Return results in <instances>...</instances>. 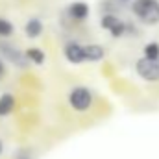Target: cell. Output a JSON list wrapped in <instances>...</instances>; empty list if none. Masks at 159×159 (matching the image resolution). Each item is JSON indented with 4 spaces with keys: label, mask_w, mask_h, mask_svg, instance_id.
I'll use <instances>...</instances> for the list:
<instances>
[{
    "label": "cell",
    "mask_w": 159,
    "mask_h": 159,
    "mask_svg": "<svg viewBox=\"0 0 159 159\" xmlns=\"http://www.w3.org/2000/svg\"><path fill=\"white\" fill-rule=\"evenodd\" d=\"M133 13L144 24H159V0H135Z\"/></svg>",
    "instance_id": "cell-1"
},
{
    "label": "cell",
    "mask_w": 159,
    "mask_h": 159,
    "mask_svg": "<svg viewBox=\"0 0 159 159\" xmlns=\"http://www.w3.org/2000/svg\"><path fill=\"white\" fill-rule=\"evenodd\" d=\"M137 72L148 81H157L159 80V57H143L137 61Z\"/></svg>",
    "instance_id": "cell-2"
},
{
    "label": "cell",
    "mask_w": 159,
    "mask_h": 159,
    "mask_svg": "<svg viewBox=\"0 0 159 159\" xmlns=\"http://www.w3.org/2000/svg\"><path fill=\"white\" fill-rule=\"evenodd\" d=\"M69 102H70V106H72L76 111H85V109L91 106L93 96H91V93H89L85 87H76V89L70 93Z\"/></svg>",
    "instance_id": "cell-3"
},
{
    "label": "cell",
    "mask_w": 159,
    "mask_h": 159,
    "mask_svg": "<svg viewBox=\"0 0 159 159\" xmlns=\"http://www.w3.org/2000/svg\"><path fill=\"white\" fill-rule=\"evenodd\" d=\"M102 28L107 30L113 37H120L126 32V24L120 20L117 15H113V13H106L102 17Z\"/></svg>",
    "instance_id": "cell-4"
},
{
    "label": "cell",
    "mask_w": 159,
    "mask_h": 159,
    "mask_svg": "<svg viewBox=\"0 0 159 159\" xmlns=\"http://www.w3.org/2000/svg\"><path fill=\"white\" fill-rule=\"evenodd\" d=\"M65 56L70 63H83L85 59V46H81L78 43H69L65 46Z\"/></svg>",
    "instance_id": "cell-5"
},
{
    "label": "cell",
    "mask_w": 159,
    "mask_h": 159,
    "mask_svg": "<svg viewBox=\"0 0 159 159\" xmlns=\"http://www.w3.org/2000/svg\"><path fill=\"white\" fill-rule=\"evenodd\" d=\"M69 15L74 20H85L89 17V6H87V2H72L69 6Z\"/></svg>",
    "instance_id": "cell-6"
},
{
    "label": "cell",
    "mask_w": 159,
    "mask_h": 159,
    "mask_svg": "<svg viewBox=\"0 0 159 159\" xmlns=\"http://www.w3.org/2000/svg\"><path fill=\"white\" fill-rule=\"evenodd\" d=\"M24 32H26V35L28 37H32V39H35V37H39L41 34H43V22H41L39 19H30L28 22H26V26H24Z\"/></svg>",
    "instance_id": "cell-7"
},
{
    "label": "cell",
    "mask_w": 159,
    "mask_h": 159,
    "mask_svg": "<svg viewBox=\"0 0 159 159\" xmlns=\"http://www.w3.org/2000/svg\"><path fill=\"white\" fill-rule=\"evenodd\" d=\"M104 57V48L100 44H87L85 46V59L87 61H100Z\"/></svg>",
    "instance_id": "cell-8"
},
{
    "label": "cell",
    "mask_w": 159,
    "mask_h": 159,
    "mask_svg": "<svg viewBox=\"0 0 159 159\" xmlns=\"http://www.w3.org/2000/svg\"><path fill=\"white\" fill-rule=\"evenodd\" d=\"M13 106H15V98L11 94H4L0 98V117H6L7 113H11Z\"/></svg>",
    "instance_id": "cell-9"
},
{
    "label": "cell",
    "mask_w": 159,
    "mask_h": 159,
    "mask_svg": "<svg viewBox=\"0 0 159 159\" xmlns=\"http://www.w3.org/2000/svg\"><path fill=\"white\" fill-rule=\"evenodd\" d=\"M26 57H28L30 61H34V63L41 65V63L44 61V52L39 50V48H28V50H26Z\"/></svg>",
    "instance_id": "cell-10"
},
{
    "label": "cell",
    "mask_w": 159,
    "mask_h": 159,
    "mask_svg": "<svg viewBox=\"0 0 159 159\" xmlns=\"http://www.w3.org/2000/svg\"><path fill=\"white\" fill-rule=\"evenodd\" d=\"M144 57H152V59L159 57V44L157 43H148L144 46Z\"/></svg>",
    "instance_id": "cell-11"
},
{
    "label": "cell",
    "mask_w": 159,
    "mask_h": 159,
    "mask_svg": "<svg viewBox=\"0 0 159 159\" xmlns=\"http://www.w3.org/2000/svg\"><path fill=\"white\" fill-rule=\"evenodd\" d=\"M13 34V24L6 19H0V35L2 37H9Z\"/></svg>",
    "instance_id": "cell-12"
},
{
    "label": "cell",
    "mask_w": 159,
    "mask_h": 159,
    "mask_svg": "<svg viewBox=\"0 0 159 159\" xmlns=\"http://www.w3.org/2000/svg\"><path fill=\"white\" fill-rule=\"evenodd\" d=\"M2 70H4V67H2V63H0V74H2Z\"/></svg>",
    "instance_id": "cell-13"
},
{
    "label": "cell",
    "mask_w": 159,
    "mask_h": 159,
    "mask_svg": "<svg viewBox=\"0 0 159 159\" xmlns=\"http://www.w3.org/2000/svg\"><path fill=\"white\" fill-rule=\"evenodd\" d=\"M0 154H2V141H0Z\"/></svg>",
    "instance_id": "cell-14"
},
{
    "label": "cell",
    "mask_w": 159,
    "mask_h": 159,
    "mask_svg": "<svg viewBox=\"0 0 159 159\" xmlns=\"http://www.w3.org/2000/svg\"><path fill=\"white\" fill-rule=\"evenodd\" d=\"M124 2H128V0H124Z\"/></svg>",
    "instance_id": "cell-15"
}]
</instances>
